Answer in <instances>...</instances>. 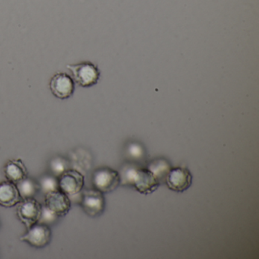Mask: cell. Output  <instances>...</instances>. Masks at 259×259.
I'll return each mask as SVG.
<instances>
[{"mask_svg":"<svg viewBox=\"0 0 259 259\" xmlns=\"http://www.w3.org/2000/svg\"><path fill=\"white\" fill-rule=\"evenodd\" d=\"M120 184L134 188L140 193L148 195L157 190L160 182L148 168L125 165L119 172Z\"/></svg>","mask_w":259,"mask_h":259,"instance_id":"cell-1","label":"cell"},{"mask_svg":"<svg viewBox=\"0 0 259 259\" xmlns=\"http://www.w3.org/2000/svg\"><path fill=\"white\" fill-rule=\"evenodd\" d=\"M66 67L72 73V78L75 83L80 87H92L98 84L101 78V72L98 66L92 62L69 64Z\"/></svg>","mask_w":259,"mask_h":259,"instance_id":"cell-2","label":"cell"},{"mask_svg":"<svg viewBox=\"0 0 259 259\" xmlns=\"http://www.w3.org/2000/svg\"><path fill=\"white\" fill-rule=\"evenodd\" d=\"M94 189L103 192H111L120 184L119 172L110 167L96 169L92 176Z\"/></svg>","mask_w":259,"mask_h":259,"instance_id":"cell-3","label":"cell"},{"mask_svg":"<svg viewBox=\"0 0 259 259\" xmlns=\"http://www.w3.org/2000/svg\"><path fill=\"white\" fill-rule=\"evenodd\" d=\"M80 204L86 214L92 218L100 216L105 209L104 193L95 189H85L81 194Z\"/></svg>","mask_w":259,"mask_h":259,"instance_id":"cell-4","label":"cell"},{"mask_svg":"<svg viewBox=\"0 0 259 259\" xmlns=\"http://www.w3.org/2000/svg\"><path fill=\"white\" fill-rule=\"evenodd\" d=\"M17 206L18 218L27 229L38 223L41 215L42 205L35 198L22 199Z\"/></svg>","mask_w":259,"mask_h":259,"instance_id":"cell-5","label":"cell"},{"mask_svg":"<svg viewBox=\"0 0 259 259\" xmlns=\"http://www.w3.org/2000/svg\"><path fill=\"white\" fill-rule=\"evenodd\" d=\"M52 238V231L50 226L37 223L28 228V231L21 236L20 240L27 242L36 248H42L49 245Z\"/></svg>","mask_w":259,"mask_h":259,"instance_id":"cell-6","label":"cell"},{"mask_svg":"<svg viewBox=\"0 0 259 259\" xmlns=\"http://www.w3.org/2000/svg\"><path fill=\"white\" fill-rule=\"evenodd\" d=\"M49 85L51 93L58 99H68L75 92V81L72 76L66 72H59L54 74L51 78Z\"/></svg>","mask_w":259,"mask_h":259,"instance_id":"cell-7","label":"cell"},{"mask_svg":"<svg viewBox=\"0 0 259 259\" xmlns=\"http://www.w3.org/2000/svg\"><path fill=\"white\" fill-rule=\"evenodd\" d=\"M58 179L60 190L69 198L78 195L84 188V176L76 169H67Z\"/></svg>","mask_w":259,"mask_h":259,"instance_id":"cell-8","label":"cell"},{"mask_svg":"<svg viewBox=\"0 0 259 259\" xmlns=\"http://www.w3.org/2000/svg\"><path fill=\"white\" fill-rule=\"evenodd\" d=\"M165 183L171 190L183 192L187 190L192 183V176L187 168L177 166L170 168Z\"/></svg>","mask_w":259,"mask_h":259,"instance_id":"cell-9","label":"cell"},{"mask_svg":"<svg viewBox=\"0 0 259 259\" xmlns=\"http://www.w3.org/2000/svg\"><path fill=\"white\" fill-rule=\"evenodd\" d=\"M45 205L58 218L64 217L71 210L70 198L60 190L45 195Z\"/></svg>","mask_w":259,"mask_h":259,"instance_id":"cell-10","label":"cell"},{"mask_svg":"<svg viewBox=\"0 0 259 259\" xmlns=\"http://www.w3.org/2000/svg\"><path fill=\"white\" fill-rule=\"evenodd\" d=\"M22 201V197L15 183L8 180L0 183V205L13 207Z\"/></svg>","mask_w":259,"mask_h":259,"instance_id":"cell-11","label":"cell"},{"mask_svg":"<svg viewBox=\"0 0 259 259\" xmlns=\"http://www.w3.org/2000/svg\"><path fill=\"white\" fill-rule=\"evenodd\" d=\"M4 172L7 180L15 184L27 178L28 175V169L21 159L9 160L4 166Z\"/></svg>","mask_w":259,"mask_h":259,"instance_id":"cell-12","label":"cell"},{"mask_svg":"<svg viewBox=\"0 0 259 259\" xmlns=\"http://www.w3.org/2000/svg\"><path fill=\"white\" fill-rule=\"evenodd\" d=\"M16 185L22 199L34 198V196L40 191L38 183L28 177L16 183Z\"/></svg>","mask_w":259,"mask_h":259,"instance_id":"cell-13","label":"cell"},{"mask_svg":"<svg viewBox=\"0 0 259 259\" xmlns=\"http://www.w3.org/2000/svg\"><path fill=\"white\" fill-rule=\"evenodd\" d=\"M170 168L169 163L166 160L158 159L149 163L148 169L154 174L160 183L161 182H165L166 175Z\"/></svg>","mask_w":259,"mask_h":259,"instance_id":"cell-14","label":"cell"},{"mask_svg":"<svg viewBox=\"0 0 259 259\" xmlns=\"http://www.w3.org/2000/svg\"><path fill=\"white\" fill-rule=\"evenodd\" d=\"M69 160L61 156L54 157L49 162V169L51 174L58 178L63 172L69 169Z\"/></svg>","mask_w":259,"mask_h":259,"instance_id":"cell-15","label":"cell"},{"mask_svg":"<svg viewBox=\"0 0 259 259\" xmlns=\"http://www.w3.org/2000/svg\"><path fill=\"white\" fill-rule=\"evenodd\" d=\"M38 184L40 186V190L45 195L54 191L60 190L58 177L52 174H47L41 177L39 180Z\"/></svg>","mask_w":259,"mask_h":259,"instance_id":"cell-16","label":"cell"},{"mask_svg":"<svg viewBox=\"0 0 259 259\" xmlns=\"http://www.w3.org/2000/svg\"><path fill=\"white\" fill-rule=\"evenodd\" d=\"M57 218H58V217L55 213L51 211L45 204L42 205L41 215H40L38 223H41V224L50 226L55 223Z\"/></svg>","mask_w":259,"mask_h":259,"instance_id":"cell-17","label":"cell"},{"mask_svg":"<svg viewBox=\"0 0 259 259\" xmlns=\"http://www.w3.org/2000/svg\"><path fill=\"white\" fill-rule=\"evenodd\" d=\"M128 153L130 156L135 158H141L144 155L143 150L141 147H138V145H133L128 150Z\"/></svg>","mask_w":259,"mask_h":259,"instance_id":"cell-18","label":"cell"}]
</instances>
